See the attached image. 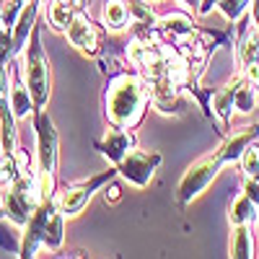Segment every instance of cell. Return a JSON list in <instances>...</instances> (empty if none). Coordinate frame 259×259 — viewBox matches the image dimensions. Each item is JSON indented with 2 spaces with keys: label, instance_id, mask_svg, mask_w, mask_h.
Masks as SVG:
<instances>
[{
  "label": "cell",
  "instance_id": "cell-1",
  "mask_svg": "<svg viewBox=\"0 0 259 259\" xmlns=\"http://www.w3.org/2000/svg\"><path fill=\"white\" fill-rule=\"evenodd\" d=\"M150 104V83L143 75L119 73L109 83L106 91V117L112 124L133 130L140 119L145 106Z\"/></svg>",
  "mask_w": 259,
  "mask_h": 259
},
{
  "label": "cell",
  "instance_id": "cell-2",
  "mask_svg": "<svg viewBox=\"0 0 259 259\" xmlns=\"http://www.w3.org/2000/svg\"><path fill=\"white\" fill-rule=\"evenodd\" d=\"M65 241V215L57 207V194L45 197L39 207L31 212V218L24 226V239H21V256H36V251L45 246L57 251Z\"/></svg>",
  "mask_w": 259,
  "mask_h": 259
},
{
  "label": "cell",
  "instance_id": "cell-3",
  "mask_svg": "<svg viewBox=\"0 0 259 259\" xmlns=\"http://www.w3.org/2000/svg\"><path fill=\"white\" fill-rule=\"evenodd\" d=\"M41 200L45 197H41V189L36 182V168L21 171L13 184L3 187V212L13 226L24 228Z\"/></svg>",
  "mask_w": 259,
  "mask_h": 259
},
{
  "label": "cell",
  "instance_id": "cell-4",
  "mask_svg": "<svg viewBox=\"0 0 259 259\" xmlns=\"http://www.w3.org/2000/svg\"><path fill=\"white\" fill-rule=\"evenodd\" d=\"M26 89L34 101V112H41L50 101L52 91V75H50V60L41 47V31L39 26L31 29L29 47H26Z\"/></svg>",
  "mask_w": 259,
  "mask_h": 259
},
{
  "label": "cell",
  "instance_id": "cell-5",
  "mask_svg": "<svg viewBox=\"0 0 259 259\" xmlns=\"http://www.w3.org/2000/svg\"><path fill=\"white\" fill-rule=\"evenodd\" d=\"M34 130H36V174H55L60 143H57V130L45 109L34 112Z\"/></svg>",
  "mask_w": 259,
  "mask_h": 259
},
{
  "label": "cell",
  "instance_id": "cell-6",
  "mask_svg": "<svg viewBox=\"0 0 259 259\" xmlns=\"http://www.w3.org/2000/svg\"><path fill=\"white\" fill-rule=\"evenodd\" d=\"M114 174H117V171L109 168V171H104V174L91 177L89 182L70 184V187H65L62 192H57V207H60V212L65 215V218H75V215H80L83 207L89 205V200L94 197V192L99 187H104L106 182H112Z\"/></svg>",
  "mask_w": 259,
  "mask_h": 259
},
{
  "label": "cell",
  "instance_id": "cell-7",
  "mask_svg": "<svg viewBox=\"0 0 259 259\" xmlns=\"http://www.w3.org/2000/svg\"><path fill=\"white\" fill-rule=\"evenodd\" d=\"M221 158L218 156H207V158H200L194 166H189L187 168V174L182 177V182H179V202L182 205H187V202H192L194 197H200V194L205 192V187L218 177V171H221Z\"/></svg>",
  "mask_w": 259,
  "mask_h": 259
},
{
  "label": "cell",
  "instance_id": "cell-8",
  "mask_svg": "<svg viewBox=\"0 0 259 259\" xmlns=\"http://www.w3.org/2000/svg\"><path fill=\"white\" fill-rule=\"evenodd\" d=\"M161 166V153H148V150H138L133 148L130 153L117 163V171L135 187H148L150 177H153V171Z\"/></svg>",
  "mask_w": 259,
  "mask_h": 259
},
{
  "label": "cell",
  "instance_id": "cell-9",
  "mask_svg": "<svg viewBox=\"0 0 259 259\" xmlns=\"http://www.w3.org/2000/svg\"><path fill=\"white\" fill-rule=\"evenodd\" d=\"M65 31H68L70 45H73L78 52L89 55V57H96V55H99L101 39H99V34H96V29H94V24H91V18L85 16L80 8H75L73 21L68 24V29H65Z\"/></svg>",
  "mask_w": 259,
  "mask_h": 259
},
{
  "label": "cell",
  "instance_id": "cell-10",
  "mask_svg": "<svg viewBox=\"0 0 259 259\" xmlns=\"http://www.w3.org/2000/svg\"><path fill=\"white\" fill-rule=\"evenodd\" d=\"M8 101L16 119H29L34 117V101L31 94L24 83V75H21V62L13 57L11 60V80H8Z\"/></svg>",
  "mask_w": 259,
  "mask_h": 259
},
{
  "label": "cell",
  "instance_id": "cell-11",
  "mask_svg": "<svg viewBox=\"0 0 259 259\" xmlns=\"http://www.w3.org/2000/svg\"><path fill=\"white\" fill-rule=\"evenodd\" d=\"M96 148L101 150L104 158H109V163H119L130 150L135 148V138L133 133H130L127 127H119V124H112L109 130H106V135L101 143H96Z\"/></svg>",
  "mask_w": 259,
  "mask_h": 259
},
{
  "label": "cell",
  "instance_id": "cell-12",
  "mask_svg": "<svg viewBox=\"0 0 259 259\" xmlns=\"http://www.w3.org/2000/svg\"><path fill=\"white\" fill-rule=\"evenodd\" d=\"M36 13H39V0H29V3L24 6V11H21V16H18L16 26L11 29L13 31V55L16 57L24 52L26 39L31 36V29L36 26Z\"/></svg>",
  "mask_w": 259,
  "mask_h": 259
},
{
  "label": "cell",
  "instance_id": "cell-13",
  "mask_svg": "<svg viewBox=\"0 0 259 259\" xmlns=\"http://www.w3.org/2000/svg\"><path fill=\"white\" fill-rule=\"evenodd\" d=\"M256 138H259V124L244 130V133H239V135H231L218 150H215V156L221 158V163H233V161L241 158V153L246 150V145H249L251 140H256Z\"/></svg>",
  "mask_w": 259,
  "mask_h": 259
},
{
  "label": "cell",
  "instance_id": "cell-14",
  "mask_svg": "<svg viewBox=\"0 0 259 259\" xmlns=\"http://www.w3.org/2000/svg\"><path fill=\"white\" fill-rule=\"evenodd\" d=\"M233 109H239L241 114H249L256 104V83H251L246 75L233 78Z\"/></svg>",
  "mask_w": 259,
  "mask_h": 259
},
{
  "label": "cell",
  "instance_id": "cell-15",
  "mask_svg": "<svg viewBox=\"0 0 259 259\" xmlns=\"http://www.w3.org/2000/svg\"><path fill=\"white\" fill-rule=\"evenodd\" d=\"M231 256H236V259L254 256V239H251V231L246 228V223L233 226V236H231Z\"/></svg>",
  "mask_w": 259,
  "mask_h": 259
},
{
  "label": "cell",
  "instance_id": "cell-16",
  "mask_svg": "<svg viewBox=\"0 0 259 259\" xmlns=\"http://www.w3.org/2000/svg\"><path fill=\"white\" fill-rule=\"evenodd\" d=\"M130 21V11H127V3L124 0H106L104 3V24L106 29H124Z\"/></svg>",
  "mask_w": 259,
  "mask_h": 259
},
{
  "label": "cell",
  "instance_id": "cell-17",
  "mask_svg": "<svg viewBox=\"0 0 259 259\" xmlns=\"http://www.w3.org/2000/svg\"><path fill=\"white\" fill-rule=\"evenodd\" d=\"M210 101H212V114L218 117L221 124L226 127V122H228V117H231V112H233V83L223 85L221 91H215Z\"/></svg>",
  "mask_w": 259,
  "mask_h": 259
},
{
  "label": "cell",
  "instance_id": "cell-18",
  "mask_svg": "<svg viewBox=\"0 0 259 259\" xmlns=\"http://www.w3.org/2000/svg\"><path fill=\"white\" fill-rule=\"evenodd\" d=\"M251 218H256V205H254V200H249L246 194H239V197L231 202V212H228L231 226L249 223Z\"/></svg>",
  "mask_w": 259,
  "mask_h": 259
},
{
  "label": "cell",
  "instance_id": "cell-19",
  "mask_svg": "<svg viewBox=\"0 0 259 259\" xmlns=\"http://www.w3.org/2000/svg\"><path fill=\"white\" fill-rule=\"evenodd\" d=\"M73 13H75L73 6H62V3H55V0H52V6L47 11V21H50V26L55 31H65L68 24L73 21Z\"/></svg>",
  "mask_w": 259,
  "mask_h": 259
},
{
  "label": "cell",
  "instance_id": "cell-20",
  "mask_svg": "<svg viewBox=\"0 0 259 259\" xmlns=\"http://www.w3.org/2000/svg\"><path fill=\"white\" fill-rule=\"evenodd\" d=\"M254 60H259V36H256V31H249L239 45V62L244 68V65H249Z\"/></svg>",
  "mask_w": 259,
  "mask_h": 259
},
{
  "label": "cell",
  "instance_id": "cell-21",
  "mask_svg": "<svg viewBox=\"0 0 259 259\" xmlns=\"http://www.w3.org/2000/svg\"><path fill=\"white\" fill-rule=\"evenodd\" d=\"M21 174V166L16 161V153L8 156V153H0V189L8 187L16 182V177Z\"/></svg>",
  "mask_w": 259,
  "mask_h": 259
},
{
  "label": "cell",
  "instance_id": "cell-22",
  "mask_svg": "<svg viewBox=\"0 0 259 259\" xmlns=\"http://www.w3.org/2000/svg\"><path fill=\"white\" fill-rule=\"evenodd\" d=\"M251 0H218V6H221V13L228 18V21H239L246 8H249Z\"/></svg>",
  "mask_w": 259,
  "mask_h": 259
},
{
  "label": "cell",
  "instance_id": "cell-23",
  "mask_svg": "<svg viewBox=\"0 0 259 259\" xmlns=\"http://www.w3.org/2000/svg\"><path fill=\"white\" fill-rule=\"evenodd\" d=\"M241 166L246 171V177H259V145H254V140L241 153Z\"/></svg>",
  "mask_w": 259,
  "mask_h": 259
},
{
  "label": "cell",
  "instance_id": "cell-24",
  "mask_svg": "<svg viewBox=\"0 0 259 259\" xmlns=\"http://www.w3.org/2000/svg\"><path fill=\"white\" fill-rule=\"evenodd\" d=\"M13 31L0 26V68H6V65H11L13 60Z\"/></svg>",
  "mask_w": 259,
  "mask_h": 259
},
{
  "label": "cell",
  "instance_id": "cell-25",
  "mask_svg": "<svg viewBox=\"0 0 259 259\" xmlns=\"http://www.w3.org/2000/svg\"><path fill=\"white\" fill-rule=\"evenodd\" d=\"M244 194H246L249 200H254V205H259V177H246Z\"/></svg>",
  "mask_w": 259,
  "mask_h": 259
},
{
  "label": "cell",
  "instance_id": "cell-26",
  "mask_svg": "<svg viewBox=\"0 0 259 259\" xmlns=\"http://www.w3.org/2000/svg\"><path fill=\"white\" fill-rule=\"evenodd\" d=\"M104 200H106V202H117V200H119V187H117V184L106 187V189H104Z\"/></svg>",
  "mask_w": 259,
  "mask_h": 259
},
{
  "label": "cell",
  "instance_id": "cell-27",
  "mask_svg": "<svg viewBox=\"0 0 259 259\" xmlns=\"http://www.w3.org/2000/svg\"><path fill=\"white\" fill-rule=\"evenodd\" d=\"M179 3H182L184 8H189V11H194V8H197V6H200V0H179Z\"/></svg>",
  "mask_w": 259,
  "mask_h": 259
},
{
  "label": "cell",
  "instance_id": "cell-28",
  "mask_svg": "<svg viewBox=\"0 0 259 259\" xmlns=\"http://www.w3.org/2000/svg\"><path fill=\"white\" fill-rule=\"evenodd\" d=\"M0 218H6V212H3V207H0Z\"/></svg>",
  "mask_w": 259,
  "mask_h": 259
}]
</instances>
